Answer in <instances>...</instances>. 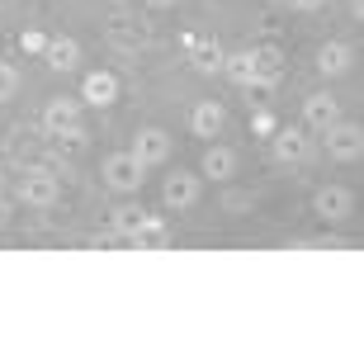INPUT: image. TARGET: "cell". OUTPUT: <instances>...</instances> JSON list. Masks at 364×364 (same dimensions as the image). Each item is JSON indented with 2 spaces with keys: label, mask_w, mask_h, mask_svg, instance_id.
I'll return each instance as SVG.
<instances>
[{
  "label": "cell",
  "mask_w": 364,
  "mask_h": 364,
  "mask_svg": "<svg viewBox=\"0 0 364 364\" xmlns=\"http://www.w3.org/2000/svg\"><path fill=\"white\" fill-rule=\"evenodd\" d=\"M336 119H341L336 95L317 90V95H308V100H303V123H312V128H331Z\"/></svg>",
  "instance_id": "obj_10"
},
{
  "label": "cell",
  "mask_w": 364,
  "mask_h": 364,
  "mask_svg": "<svg viewBox=\"0 0 364 364\" xmlns=\"http://www.w3.org/2000/svg\"><path fill=\"white\" fill-rule=\"evenodd\" d=\"M289 5H294V10H308V14H312V10H322V0H289Z\"/></svg>",
  "instance_id": "obj_24"
},
{
  "label": "cell",
  "mask_w": 364,
  "mask_h": 364,
  "mask_svg": "<svg viewBox=\"0 0 364 364\" xmlns=\"http://www.w3.org/2000/svg\"><path fill=\"white\" fill-rule=\"evenodd\" d=\"M43 57H48V67H53V71H76V67H81V43H76V38H48Z\"/></svg>",
  "instance_id": "obj_14"
},
{
  "label": "cell",
  "mask_w": 364,
  "mask_h": 364,
  "mask_svg": "<svg viewBox=\"0 0 364 364\" xmlns=\"http://www.w3.org/2000/svg\"><path fill=\"white\" fill-rule=\"evenodd\" d=\"M123 242L128 246H142V251H166V246H171V228H166L161 218H142V223H137V232L133 237H123Z\"/></svg>",
  "instance_id": "obj_11"
},
{
  "label": "cell",
  "mask_w": 364,
  "mask_h": 364,
  "mask_svg": "<svg viewBox=\"0 0 364 364\" xmlns=\"http://www.w3.org/2000/svg\"><path fill=\"white\" fill-rule=\"evenodd\" d=\"M223 43L218 38H189V62H194V71H203V76H218L223 71Z\"/></svg>",
  "instance_id": "obj_12"
},
{
  "label": "cell",
  "mask_w": 364,
  "mask_h": 364,
  "mask_svg": "<svg viewBox=\"0 0 364 364\" xmlns=\"http://www.w3.org/2000/svg\"><path fill=\"white\" fill-rule=\"evenodd\" d=\"M19 199L33 203V208H48V203H57V176H48V171H28L24 185H19Z\"/></svg>",
  "instance_id": "obj_7"
},
{
  "label": "cell",
  "mask_w": 364,
  "mask_h": 364,
  "mask_svg": "<svg viewBox=\"0 0 364 364\" xmlns=\"http://www.w3.org/2000/svg\"><path fill=\"white\" fill-rule=\"evenodd\" d=\"M142 218H147V213H142L137 203H123V208H114V237H133Z\"/></svg>",
  "instance_id": "obj_18"
},
{
  "label": "cell",
  "mask_w": 364,
  "mask_h": 364,
  "mask_svg": "<svg viewBox=\"0 0 364 364\" xmlns=\"http://www.w3.org/2000/svg\"><path fill=\"white\" fill-rule=\"evenodd\" d=\"M223 71H228L237 85H251V76H256V67H251V48H242V53H228V57H223Z\"/></svg>",
  "instance_id": "obj_17"
},
{
  "label": "cell",
  "mask_w": 364,
  "mask_h": 364,
  "mask_svg": "<svg viewBox=\"0 0 364 364\" xmlns=\"http://www.w3.org/2000/svg\"><path fill=\"white\" fill-rule=\"evenodd\" d=\"M350 208H355V194H350V189H341V185H326V189H317V194H312V213L326 218V223L350 218Z\"/></svg>",
  "instance_id": "obj_3"
},
{
  "label": "cell",
  "mask_w": 364,
  "mask_h": 364,
  "mask_svg": "<svg viewBox=\"0 0 364 364\" xmlns=\"http://www.w3.org/2000/svg\"><path fill=\"white\" fill-rule=\"evenodd\" d=\"M203 176L208 180H232L237 176V151L232 147H208V156H203Z\"/></svg>",
  "instance_id": "obj_16"
},
{
  "label": "cell",
  "mask_w": 364,
  "mask_h": 364,
  "mask_svg": "<svg viewBox=\"0 0 364 364\" xmlns=\"http://www.w3.org/2000/svg\"><path fill=\"white\" fill-rule=\"evenodd\" d=\"M142 5H147V10H171L176 0H142Z\"/></svg>",
  "instance_id": "obj_25"
},
{
  "label": "cell",
  "mask_w": 364,
  "mask_h": 364,
  "mask_svg": "<svg viewBox=\"0 0 364 364\" xmlns=\"http://www.w3.org/2000/svg\"><path fill=\"white\" fill-rule=\"evenodd\" d=\"M161 199H166V208H189V203L199 199V176H189V171H176V176H166Z\"/></svg>",
  "instance_id": "obj_6"
},
{
  "label": "cell",
  "mask_w": 364,
  "mask_h": 364,
  "mask_svg": "<svg viewBox=\"0 0 364 364\" xmlns=\"http://www.w3.org/2000/svg\"><path fill=\"white\" fill-rule=\"evenodd\" d=\"M270 5H289V0H270Z\"/></svg>",
  "instance_id": "obj_26"
},
{
  "label": "cell",
  "mask_w": 364,
  "mask_h": 364,
  "mask_svg": "<svg viewBox=\"0 0 364 364\" xmlns=\"http://www.w3.org/2000/svg\"><path fill=\"white\" fill-rule=\"evenodd\" d=\"M274 161H308V133L303 128H274Z\"/></svg>",
  "instance_id": "obj_8"
},
{
  "label": "cell",
  "mask_w": 364,
  "mask_h": 364,
  "mask_svg": "<svg viewBox=\"0 0 364 364\" xmlns=\"http://www.w3.org/2000/svg\"><path fill=\"white\" fill-rule=\"evenodd\" d=\"M57 142H62L67 151H76V147H85V142H90V133H85L81 123H76V128H67V133H57Z\"/></svg>",
  "instance_id": "obj_22"
},
{
  "label": "cell",
  "mask_w": 364,
  "mask_h": 364,
  "mask_svg": "<svg viewBox=\"0 0 364 364\" xmlns=\"http://www.w3.org/2000/svg\"><path fill=\"white\" fill-rule=\"evenodd\" d=\"M0 185H5V171H0Z\"/></svg>",
  "instance_id": "obj_27"
},
{
  "label": "cell",
  "mask_w": 364,
  "mask_h": 364,
  "mask_svg": "<svg viewBox=\"0 0 364 364\" xmlns=\"http://www.w3.org/2000/svg\"><path fill=\"white\" fill-rule=\"evenodd\" d=\"M350 67H355L350 43H322V53H317V71H322V76H346Z\"/></svg>",
  "instance_id": "obj_13"
},
{
  "label": "cell",
  "mask_w": 364,
  "mask_h": 364,
  "mask_svg": "<svg viewBox=\"0 0 364 364\" xmlns=\"http://www.w3.org/2000/svg\"><path fill=\"white\" fill-rule=\"evenodd\" d=\"M81 95H85V105H95V109L114 105V100H119V76H114V71H90Z\"/></svg>",
  "instance_id": "obj_9"
},
{
  "label": "cell",
  "mask_w": 364,
  "mask_h": 364,
  "mask_svg": "<svg viewBox=\"0 0 364 364\" xmlns=\"http://www.w3.org/2000/svg\"><path fill=\"white\" fill-rule=\"evenodd\" d=\"M10 218H14V203L0 194V228H10Z\"/></svg>",
  "instance_id": "obj_23"
},
{
  "label": "cell",
  "mask_w": 364,
  "mask_h": 364,
  "mask_svg": "<svg viewBox=\"0 0 364 364\" xmlns=\"http://www.w3.org/2000/svg\"><path fill=\"white\" fill-rule=\"evenodd\" d=\"M326 133V151H331V161H360L364 151V128L360 123H331V128H322Z\"/></svg>",
  "instance_id": "obj_2"
},
{
  "label": "cell",
  "mask_w": 364,
  "mask_h": 364,
  "mask_svg": "<svg viewBox=\"0 0 364 364\" xmlns=\"http://www.w3.org/2000/svg\"><path fill=\"white\" fill-rule=\"evenodd\" d=\"M133 156L142 166H161L166 156H171V133H166V128H142V133L133 137Z\"/></svg>",
  "instance_id": "obj_4"
},
{
  "label": "cell",
  "mask_w": 364,
  "mask_h": 364,
  "mask_svg": "<svg viewBox=\"0 0 364 364\" xmlns=\"http://www.w3.org/2000/svg\"><path fill=\"white\" fill-rule=\"evenodd\" d=\"M223 105L218 100H203V105H194V114H189V128H194V137H218L223 133Z\"/></svg>",
  "instance_id": "obj_15"
},
{
  "label": "cell",
  "mask_w": 364,
  "mask_h": 364,
  "mask_svg": "<svg viewBox=\"0 0 364 364\" xmlns=\"http://www.w3.org/2000/svg\"><path fill=\"white\" fill-rule=\"evenodd\" d=\"M142 176H147V166L137 161L133 151H114V156L105 161V185L119 189V194H133V189L142 185Z\"/></svg>",
  "instance_id": "obj_1"
},
{
  "label": "cell",
  "mask_w": 364,
  "mask_h": 364,
  "mask_svg": "<svg viewBox=\"0 0 364 364\" xmlns=\"http://www.w3.org/2000/svg\"><path fill=\"white\" fill-rule=\"evenodd\" d=\"M14 90H19V71H14L10 62H0V105H5Z\"/></svg>",
  "instance_id": "obj_19"
},
{
  "label": "cell",
  "mask_w": 364,
  "mask_h": 364,
  "mask_svg": "<svg viewBox=\"0 0 364 364\" xmlns=\"http://www.w3.org/2000/svg\"><path fill=\"white\" fill-rule=\"evenodd\" d=\"M251 133L256 137H274V114L270 109H256V114H251Z\"/></svg>",
  "instance_id": "obj_20"
},
{
  "label": "cell",
  "mask_w": 364,
  "mask_h": 364,
  "mask_svg": "<svg viewBox=\"0 0 364 364\" xmlns=\"http://www.w3.org/2000/svg\"><path fill=\"white\" fill-rule=\"evenodd\" d=\"M19 48H24V53H33V57H43V48H48V38H43L38 28H24V33H19Z\"/></svg>",
  "instance_id": "obj_21"
},
{
  "label": "cell",
  "mask_w": 364,
  "mask_h": 364,
  "mask_svg": "<svg viewBox=\"0 0 364 364\" xmlns=\"http://www.w3.org/2000/svg\"><path fill=\"white\" fill-rule=\"evenodd\" d=\"M76 123H81V105H76V100H48V109H43V133L48 137L67 133Z\"/></svg>",
  "instance_id": "obj_5"
}]
</instances>
